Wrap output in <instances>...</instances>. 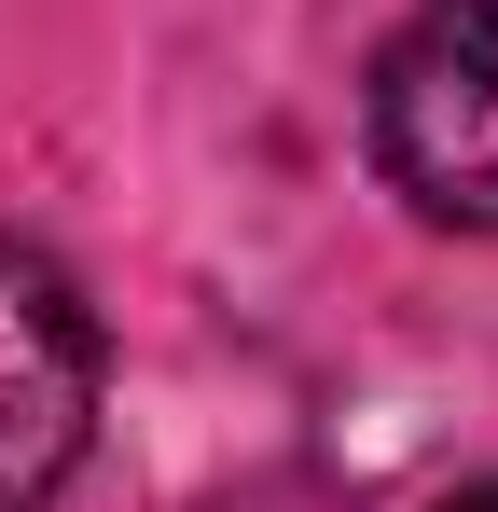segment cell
Returning a JSON list of instances; mask_svg holds the SVG:
<instances>
[{
  "label": "cell",
  "mask_w": 498,
  "mask_h": 512,
  "mask_svg": "<svg viewBox=\"0 0 498 512\" xmlns=\"http://www.w3.org/2000/svg\"><path fill=\"white\" fill-rule=\"evenodd\" d=\"M97 443V319L42 250H0V512H42Z\"/></svg>",
  "instance_id": "2"
},
{
  "label": "cell",
  "mask_w": 498,
  "mask_h": 512,
  "mask_svg": "<svg viewBox=\"0 0 498 512\" xmlns=\"http://www.w3.org/2000/svg\"><path fill=\"white\" fill-rule=\"evenodd\" d=\"M457 512H498V485H471V499H457Z\"/></svg>",
  "instance_id": "3"
},
{
  "label": "cell",
  "mask_w": 498,
  "mask_h": 512,
  "mask_svg": "<svg viewBox=\"0 0 498 512\" xmlns=\"http://www.w3.org/2000/svg\"><path fill=\"white\" fill-rule=\"evenodd\" d=\"M374 167L429 222L498 236V0H429L374 56Z\"/></svg>",
  "instance_id": "1"
}]
</instances>
